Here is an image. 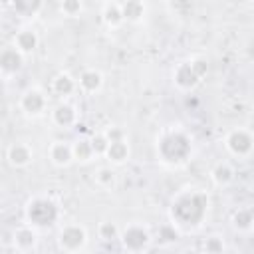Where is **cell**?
Segmentation results:
<instances>
[{
  "label": "cell",
  "instance_id": "83f0119b",
  "mask_svg": "<svg viewBox=\"0 0 254 254\" xmlns=\"http://www.w3.org/2000/svg\"><path fill=\"white\" fill-rule=\"evenodd\" d=\"M159 234H161V238H163L165 242H173V240L179 238V232L175 230V224H165V226H161Z\"/></svg>",
  "mask_w": 254,
  "mask_h": 254
},
{
  "label": "cell",
  "instance_id": "4316f807",
  "mask_svg": "<svg viewBox=\"0 0 254 254\" xmlns=\"http://www.w3.org/2000/svg\"><path fill=\"white\" fill-rule=\"evenodd\" d=\"M99 238H103V240L119 238V228L113 222H101L99 224Z\"/></svg>",
  "mask_w": 254,
  "mask_h": 254
},
{
  "label": "cell",
  "instance_id": "277c9868",
  "mask_svg": "<svg viewBox=\"0 0 254 254\" xmlns=\"http://www.w3.org/2000/svg\"><path fill=\"white\" fill-rule=\"evenodd\" d=\"M226 149L236 157H246L254 149V137L246 129H232L226 135Z\"/></svg>",
  "mask_w": 254,
  "mask_h": 254
},
{
  "label": "cell",
  "instance_id": "ffe728a7",
  "mask_svg": "<svg viewBox=\"0 0 254 254\" xmlns=\"http://www.w3.org/2000/svg\"><path fill=\"white\" fill-rule=\"evenodd\" d=\"M123 8V18L129 22H139L145 16V4L143 0H125L121 4Z\"/></svg>",
  "mask_w": 254,
  "mask_h": 254
},
{
  "label": "cell",
  "instance_id": "5bb4252c",
  "mask_svg": "<svg viewBox=\"0 0 254 254\" xmlns=\"http://www.w3.org/2000/svg\"><path fill=\"white\" fill-rule=\"evenodd\" d=\"M79 87L85 93H95L103 87V75L97 69H83L79 75Z\"/></svg>",
  "mask_w": 254,
  "mask_h": 254
},
{
  "label": "cell",
  "instance_id": "d6986e66",
  "mask_svg": "<svg viewBox=\"0 0 254 254\" xmlns=\"http://www.w3.org/2000/svg\"><path fill=\"white\" fill-rule=\"evenodd\" d=\"M101 16H103V22H105L109 28H117V26L125 20V18H123V8H121V4H117V2L105 4Z\"/></svg>",
  "mask_w": 254,
  "mask_h": 254
},
{
  "label": "cell",
  "instance_id": "4fadbf2b",
  "mask_svg": "<svg viewBox=\"0 0 254 254\" xmlns=\"http://www.w3.org/2000/svg\"><path fill=\"white\" fill-rule=\"evenodd\" d=\"M52 119H54V123L58 127H71L77 121V113H75V109L69 103H60L52 111Z\"/></svg>",
  "mask_w": 254,
  "mask_h": 254
},
{
  "label": "cell",
  "instance_id": "52a82bcc",
  "mask_svg": "<svg viewBox=\"0 0 254 254\" xmlns=\"http://www.w3.org/2000/svg\"><path fill=\"white\" fill-rule=\"evenodd\" d=\"M46 107H48V99L40 89H28L20 97V109L30 117L42 115L46 111Z\"/></svg>",
  "mask_w": 254,
  "mask_h": 254
},
{
  "label": "cell",
  "instance_id": "30bf717a",
  "mask_svg": "<svg viewBox=\"0 0 254 254\" xmlns=\"http://www.w3.org/2000/svg\"><path fill=\"white\" fill-rule=\"evenodd\" d=\"M173 79H175V83L181 89H192L200 81V75L194 71V67H192L190 62H183V64L177 65V69L173 73Z\"/></svg>",
  "mask_w": 254,
  "mask_h": 254
},
{
  "label": "cell",
  "instance_id": "6da1fadb",
  "mask_svg": "<svg viewBox=\"0 0 254 254\" xmlns=\"http://www.w3.org/2000/svg\"><path fill=\"white\" fill-rule=\"evenodd\" d=\"M208 208V196L202 190H183L173 198L171 204V216L175 222L185 226H196Z\"/></svg>",
  "mask_w": 254,
  "mask_h": 254
},
{
  "label": "cell",
  "instance_id": "8992f818",
  "mask_svg": "<svg viewBox=\"0 0 254 254\" xmlns=\"http://www.w3.org/2000/svg\"><path fill=\"white\" fill-rule=\"evenodd\" d=\"M121 242H123V248L125 250H129V252H141L149 244V232L143 226H139V224H131V226H127L121 232Z\"/></svg>",
  "mask_w": 254,
  "mask_h": 254
},
{
  "label": "cell",
  "instance_id": "8fae6325",
  "mask_svg": "<svg viewBox=\"0 0 254 254\" xmlns=\"http://www.w3.org/2000/svg\"><path fill=\"white\" fill-rule=\"evenodd\" d=\"M24 64V54L14 46V48H4L0 54V67L4 73H14L22 67Z\"/></svg>",
  "mask_w": 254,
  "mask_h": 254
},
{
  "label": "cell",
  "instance_id": "603a6c76",
  "mask_svg": "<svg viewBox=\"0 0 254 254\" xmlns=\"http://www.w3.org/2000/svg\"><path fill=\"white\" fill-rule=\"evenodd\" d=\"M232 224L238 228V230H248L254 226V210L252 208H240L234 212L232 216Z\"/></svg>",
  "mask_w": 254,
  "mask_h": 254
},
{
  "label": "cell",
  "instance_id": "9a60e30c",
  "mask_svg": "<svg viewBox=\"0 0 254 254\" xmlns=\"http://www.w3.org/2000/svg\"><path fill=\"white\" fill-rule=\"evenodd\" d=\"M105 157L115 163V165H121L129 159V145L123 141V139H117V141H111L107 151H105Z\"/></svg>",
  "mask_w": 254,
  "mask_h": 254
},
{
  "label": "cell",
  "instance_id": "4dcf8cb0",
  "mask_svg": "<svg viewBox=\"0 0 254 254\" xmlns=\"http://www.w3.org/2000/svg\"><path fill=\"white\" fill-rule=\"evenodd\" d=\"M105 135L109 137V141H117V139H123V131L117 129V127H111L109 131H105Z\"/></svg>",
  "mask_w": 254,
  "mask_h": 254
},
{
  "label": "cell",
  "instance_id": "3957f363",
  "mask_svg": "<svg viewBox=\"0 0 254 254\" xmlns=\"http://www.w3.org/2000/svg\"><path fill=\"white\" fill-rule=\"evenodd\" d=\"M58 216H60V210L56 202L46 196H36L26 206V218L34 226H50L58 220Z\"/></svg>",
  "mask_w": 254,
  "mask_h": 254
},
{
  "label": "cell",
  "instance_id": "d4e9b609",
  "mask_svg": "<svg viewBox=\"0 0 254 254\" xmlns=\"http://www.w3.org/2000/svg\"><path fill=\"white\" fill-rule=\"evenodd\" d=\"M60 6H62V12H64L65 16L73 18V16H77V14L81 12L83 2H81V0H62Z\"/></svg>",
  "mask_w": 254,
  "mask_h": 254
},
{
  "label": "cell",
  "instance_id": "cb8c5ba5",
  "mask_svg": "<svg viewBox=\"0 0 254 254\" xmlns=\"http://www.w3.org/2000/svg\"><path fill=\"white\" fill-rule=\"evenodd\" d=\"M95 181H97V185L103 187V189L113 187V185H115V173H113V169H111V167H101V169H97Z\"/></svg>",
  "mask_w": 254,
  "mask_h": 254
},
{
  "label": "cell",
  "instance_id": "9c48e42d",
  "mask_svg": "<svg viewBox=\"0 0 254 254\" xmlns=\"http://www.w3.org/2000/svg\"><path fill=\"white\" fill-rule=\"evenodd\" d=\"M6 159L12 167H26L34 159V151L28 143H12L6 149Z\"/></svg>",
  "mask_w": 254,
  "mask_h": 254
},
{
  "label": "cell",
  "instance_id": "484cf974",
  "mask_svg": "<svg viewBox=\"0 0 254 254\" xmlns=\"http://www.w3.org/2000/svg\"><path fill=\"white\" fill-rule=\"evenodd\" d=\"M109 137L105 135V133H97L93 139H91V145H93V151H95V155H105V151H107V147H109Z\"/></svg>",
  "mask_w": 254,
  "mask_h": 254
},
{
  "label": "cell",
  "instance_id": "5b68a950",
  "mask_svg": "<svg viewBox=\"0 0 254 254\" xmlns=\"http://www.w3.org/2000/svg\"><path fill=\"white\" fill-rule=\"evenodd\" d=\"M87 232L79 224H67L60 232V248L65 252H77L85 246Z\"/></svg>",
  "mask_w": 254,
  "mask_h": 254
},
{
  "label": "cell",
  "instance_id": "ac0fdd59",
  "mask_svg": "<svg viewBox=\"0 0 254 254\" xmlns=\"http://www.w3.org/2000/svg\"><path fill=\"white\" fill-rule=\"evenodd\" d=\"M52 89H54V93L56 95H60V97H67V95H71L73 93V89H75V81L67 75V73H58L56 77H54V81H52Z\"/></svg>",
  "mask_w": 254,
  "mask_h": 254
},
{
  "label": "cell",
  "instance_id": "e0dca14e",
  "mask_svg": "<svg viewBox=\"0 0 254 254\" xmlns=\"http://www.w3.org/2000/svg\"><path fill=\"white\" fill-rule=\"evenodd\" d=\"M14 244L20 252H28L36 246V232L30 226H22L14 232Z\"/></svg>",
  "mask_w": 254,
  "mask_h": 254
},
{
  "label": "cell",
  "instance_id": "7a4b0ae2",
  "mask_svg": "<svg viewBox=\"0 0 254 254\" xmlns=\"http://www.w3.org/2000/svg\"><path fill=\"white\" fill-rule=\"evenodd\" d=\"M192 147L190 139L183 131H167L157 141V153L167 165H181L189 159Z\"/></svg>",
  "mask_w": 254,
  "mask_h": 254
},
{
  "label": "cell",
  "instance_id": "2e32d148",
  "mask_svg": "<svg viewBox=\"0 0 254 254\" xmlns=\"http://www.w3.org/2000/svg\"><path fill=\"white\" fill-rule=\"evenodd\" d=\"M42 4H44V0H10L12 10L18 16H24V18L36 16L42 10Z\"/></svg>",
  "mask_w": 254,
  "mask_h": 254
},
{
  "label": "cell",
  "instance_id": "ba28073f",
  "mask_svg": "<svg viewBox=\"0 0 254 254\" xmlns=\"http://www.w3.org/2000/svg\"><path fill=\"white\" fill-rule=\"evenodd\" d=\"M48 157L56 167H67L73 159V145L65 141H54L48 149Z\"/></svg>",
  "mask_w": 254,
  "mask_h": 254
},
{
  "label": "cell",
  "instance_id": "7402d4cb",
  "mask_svg": "<svg viewBox=\"0 0 254 254\" xmlns=\"http://www.w3.org/2000/svg\"><path fill=\"white\" fill-rule=\"evenodd\" d=\"M212 181L218 185V187H222V185H228L232 179H234V171H232V167L228 165V163H218L214 169H212Z\"/></svg>",
  "mask_w": 254,
  "mask_h": 254
},
{
  "label": "cell",
  "instance_id": "f546056e",
  "mask_svg": "<svg viewBox=\"0 0 254 254\" xmlns=\"http://www.w3.org/2000/svg\"><path fill=\"white\" fill-rule=\"evenodd\" d=\"M190 64H192V67H194V71L202 77L206 71H208V65H206V62L204 60H200V58H194V60H190Z\"/></svg>",
  "mask_w": 254,
  "mask_h": 254
},
{
  "label": "cell",
  "instance_id": "44dd1931",
  "mask_svg": "<svg viewBox=\"0 0 254 254\" xmlns=\"http://www.w3.org/2000/svg\"><path fill=\"white\" fill-rule=\"evenodd\" d=\"M93 155H95V151H93L91 141H87V139H79V141L73 143V159H75V161H79V163H87V161H91Z\"/></svg>",
  "mask_w": 254,
  "mask_h": 254
},
{
  "label": "cell",
  "instance_id": "f1b7e54d",
  "mask_svg": "<svg viewBox=\"0 0 254 254\" xmlns=\"http://www.w3.org/2000/svg\"><path fill=\"white\" fill-rule=\"evenodd\" d=\"M204 250L206 252H222L224 250V244H222L220 238H208L204 242Z\"/></svg>",
  "mask_w": 254,
  "mask_h": 254
},
{
  "label": "cell",
  "instance_id": "7c38bea8",
  "mask_svg": "<svg viewBox=\"0 0 254 254\" xmlns=\"http://www.w3.org/2000/svg\"><path fill=\"white\" fill-rule=\"evenodd\" d=\"M38 42H40V38H38V34H36L34 30H20V32H16V36H14V46H16L24 56L32 54V52L38 48Z\"/></svg>",
  "mask_w": 254,
  "mask_h": 254
}]
</instances>
